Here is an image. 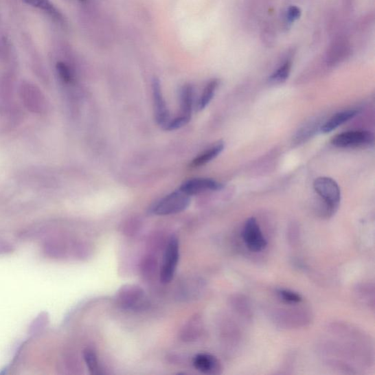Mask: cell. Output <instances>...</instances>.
<instances>
[{"mask_svg":"<svg viewBox=\"0 0 375 375\" xmlns=\"http://www.w3.org/2000/svg\"><path fill=\"white\" fill-rule=\"evenodd\" d=\"M292 67V62L286 60L270 77V80L275 83H282L288 79Z\"/></svg>","mask_w":375,"mask_h":375,"instance_id":"2e32d148","label":"cell"},{"mask_svg":"<svg viewBox=\"0 0 375 375\" xmlns=\"http://www.w3.org/2000/svg\"><path fill=\"white\" fill-rule=\"evenodd\" d=\"M152 88L156 121L157 124L164 129L169 124L171 117L166 102L163 96L161 82L159 79L155 78L152 80Z\"/></svg>","mask_w":375,"mask_h":375,"instance_id":"52a82bcc","label":"cell"},{"mask_svg":"<svg viewBox=\"0 0 375 375\" xmlns=\"http://www.w3.org/2000/svg\"><path fill=\"white\" fill-rule=\"evenodd\" d=\"M359 113L360 110L359 109H350L339 112L330 117L321 126V131L324 134L330 133V132L348 122L350 119L356 117Z\"/></svg>","mask_w":375,"mask_h":375,"instance_id":"8fae6325","label":"cell"},{"mask_svg":"<svg viewBox=\"0 0 375 375\" xmlns=\"http://www.w3.org/2000/svg\"><path fill=\"white\" fill-rule=\"evenodd\" d=\"M224 185L212 179H192L184 182L180 190L189 196L223 190Z\"/></svg>","mask_w":375,"mask_h":375,"instance_id":"ba28073f","label":"cell"},{"mask_svg":"<svg viewBox=\"0 0 375 375\" xmlns=\"http://www.w3.org/2000/svg\"><path fill=\"white\" fill-rule=\"evenodd\" d=\"M180 247L179 239L174 236L169 240L164 250L160 269V280L163 284H168L173 280L179 266Z\"/></svg>","mask_w":375,"mask_h":375,"instance_id":"277c9868","label":"cell"},{"mask_svg":"<svg viewBox=\"0 0 375 375\" xmlns=\"http://www.w3.org/2000/svg\"><path fill=\"white\" fill-rule=\"evenodd\" d=\"M313 186L315 192L323 201L326 216H332L337 211L341 202L338 183L332 179L321 177L315 181Z\"/></svg>","mask_w":375,"mask_h":375,"instance_id":"6da1fadb","label":"cell"},{"mask_svg":"<svg viewBox=\"0 0 375 375\" xmlns=\"http://www.w3.org/2000/svg\"><path fill=\"white\" fill-rule=\"evenodd\" d=\"M193 366L201 373L215 374L220 370V363L217 359L211 354H200L193 359Z\"/></svg>","mask_w":375,"mask_h":375,"instance_id":"30bf717a","label":"cell"},{"mask_svg":"<svg viewBox=\"0 0 375 375\" xmlns=\"http://www.w3.org/2000/svg\"><path fill=\"white\" fill-rule=\"evenodd\" d=\"M301 15L302 10L299 8L291 6L289 8L288 12H286V19H288L290 23H292V22L299 19L301 17Z\"/></svg>","mask_w":375,"mask_h":375,"instance_id":"603a6c76","label":"cell"},{"mask_svg":"<svg viewBox=\"0 0 375 375\" xmlns=\"http://www.w3.org/2000/svg\"><path fill=\"white\" fill-rule=\"evenodd\" d=\"M13 50L10 41L3 26V20L0 16V58H6Z\"/></svg>","mask_w":375,"mask_h":375,"instance_id":"9a60e30c","label":"cell"},{"mask_svg":"<svg viewBox=\"0 0 375 375\" xmlns=\"http://www.w3.org/2000/svg\"><path fill=\"white\" fill-rule=\"evenodd\" d=\"M317 126H318L317 124L316 125L314 124H311L308 126H306L302 128L297 133V136H296L297 142H300L302 140L304 141V139L312 137V135L315 133L316 127H317Z\"/></svg>","mask_w":375,"mask_h":375,"instance_id":"44dd1931","label":"cell"},{"mask_svg":"<svg viewBox=\"0 0 375 375\" xmlns=\"http://www.w3.org/2000/svg\"><path fill=\"white\" fill-rule=\"evenodd\" d=\"M198 321L196 318H192L183 328L182 338L184 341H193L198 335Z\"/></svg>","mask_w":375,"mask_h":375,"instance_id":"e0dca14e","label":"cell"},{"mask_svg":"<svg viewBox=\"0 0 375 375\" xmlns=\"http://www.w3.org/2000/svg\"><path fill=\"white\" fill-rule=\"evenodd\" d=\"M242 238L247 248L253 252H260L268 245L256 218L253 217L247 219L242 230Z\"/></svg>","mask_w":375,"mask_h":375,"instance_id":"8992f818","label":"cell"},{"mask_svg":"<svg viewBox=\"0 0 375 375\" xmlns=\"http://www.w3.org/2000/svg\"><path fill=\"white\" fill-rule=\"evenodd\" d=\"M157 261L151 258L143 260L141 263V271L146 275H151L157 269Z\"/></svg>","mask_w":375,"mask_h":375,"instance_id":"7402d4cb","label":"cell"},{"mask_svg":"<svg viewBox=\"0 0 375 375\" xmlns=\"http://www.w3.org/2000/svg\"><path fill=\"white\" fill-rule=\"evenodd\" d=\"M374 136L369 130H355L344 132L332 139V144L341 148H359L372 144Z\"/></svg>","mask_w":375,"mask_h":375,"instance_id":"5b68a950","label":"cell"},{"mask_svg":"<svg viewBox=\"0 0 375 375\" xmlns=\"http://www.w3.org/2000/svg\"><path fill=\"white\" fill-rule=\"evenodd\" d=\"M224 149L225 143L223 141L218 142L217 144L196 157L190 163V167L197 168L204 166V165L215 159Z\"/></svg>","mask_w":375,"mask_h":375,"instance_id":"4fadbf2b","label":"cell"},{"mask_svg":"<svg viewBox=\"0 0 375 375\" xmlns=\"http://www.w3.org/2000/svg\"><path fill=\"white\" fill-rule=\"evenodd\" d=\"M280 299L288 304H297L302 302V297L299 293L289 290L280 289L277 291Z\"/></svg>","mask_w":375,"mask_h":375,"instance_id":"ffe728a7","label":"cell"},{"mask_svg":"<svg viewBox=\"0 0 375 375\" xmlns=\"http://www.w3.org/2000/svg\"><path fill=\"white\" fill-rule=\"evenodd\" d=\"M218 84L219 82L218 80H213L212 81H209L207 84L203 94L201 95L200 99H198L197 103L198 110H200V111H201V110L205 109L209 104V102L212 101V99L214 98V96L217 90Z\"/></svg>","mask_w":375,"mask_h":375,"instance_id":"5bb4252c","label":"cell"},{"mask_svg":"<svg viewBox=\"0 0 375 375\" xmlns=\"http://www.w3.org/2000/svg\"><path fill=\"white\" fill-rule=\"evenodd\" d=\"M78 1L82 2V3H85V2L87 1V0H78Z\"/></svg>","mask_w":375,"mask_h":375,"instance_id":"cb8c5ba5","label":"cell"},{"mask_svg":"<svg viewBox=\"0 0 375 375\" xmlns=\"http://www.w3.org/2000/svg\"><path fill=\"white\" fill-rule=\"evenodd\" d=\"M84 359L90 372L93 374H98L99 365L95 352L91 349L84 350Z\"/></svg>","mask_w":375,"mask_h":375,"instance_id":"d6986e66","label":"cell"},{"mask_svg":"<svg viewBox=\"0 0 375 375\" xmlns=\"http://www.w3.org/2000/svg\"><path fill=\"white\" fill-rule=\"evenodd\" d=\"M115 299L121 308L130 311L143 310L148 304L145 291L136 284H126L121 286Z\"/></svg>","mask_w":375,"mask_h":375,"instance_id":"7a4b0ae2","label":"cell"},{"mask_svg":"<svg viewBox=\"0 0 375 375\" xmlns=\"http://www.w3.org/2000/svg\"><path fill=\"white\" fill-rule=\"evenodd\" d=\"M191 203L190 196L181 190L164 196L154 205L151 212L157 216H169L183 212Z\"/></svg>","mask_w":375,"mask_h":375,"instance_id":"3957f363","label":"cell"},{"mask_svg":"<svg viewBox=\"0 0 375 375\" xmlns=\"http://www.w3.org/2000/svg\"><path fill=\"white\" fill-rule=\"evenodd\" d=\"M23 1L26 4L42 11L58 26L62 28L67 27V21H66L65 16L51 0H23Z\"/></svg>","mask_w":375,"mask_h":375,"instance_id":"9c48e42d","label":"cell"},{"mask_svg":"<svg viewBox=\"0 0 375 375\" xmlns=\"http://www.w3.org/2000/svg\"><path fill=\"white\" fill-rule=\"evenodd\" d=\"M56 71L60 79L66 84L71 83L73 81V73L70 66L62 61L56 64Z\"/></svg>","mask_w":375,"mask_h":375,"instance_id":"ac0fdd59","label":"cell"},{"mask_svg":"<svg viewBox=\"0 0 375 375\" xmlns=\"http://www.w3.org/2000/svg\"><path fill=\"white\" fill-rule=\"evenodd\" d=\"M194 101V88L192 84H186L181 91V117L190 121Z\"/></svg>","mask_w":375,"mask_h":375,"instance_id":"7c38bea8","label":"cell"}]
</instances>
